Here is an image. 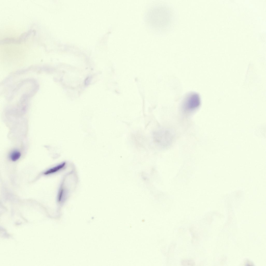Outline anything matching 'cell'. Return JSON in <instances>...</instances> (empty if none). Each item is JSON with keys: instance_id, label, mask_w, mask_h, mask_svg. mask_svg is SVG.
Returning a JSON list of instances; mask_svg holds the SVG:
<instances>
[{"instance_id": "6da1fadb", "label": "cell", "mask_w": 266, "mask_h": 266, "mask_svg": "<svg viewBox=\"0 0 266 266\" xmlns=\"http://www.w3.org/2000/svg\"><path fill=\"white\" fill-rule=\"evenodd\" d=\"M172 17L171 11L168 7L159 5L154 6L148 11L145 20L151 29L160 31L168 27Z\"/></svg>"}, {"instance_id": "7a4b0ae2", "label": "cell", "mask_w": 266, "mask_h": 266, "mask_svg": "<svg viewBox=\"0 0 266 266\" xmlns=\"http://www.w3.org/2000/svg\"><path fill=\"white\" fill-rule=\"evenodd\" d=\"M201 103L199 95L193 92L187 94L183 99L181 109L183 113L189 114L194 112L200 107Z\"/></svg>"}, {"instance_id": "3957f363", "label": "cell", "mask_w": 266, "mask_h": 266, "mask_svg": "<svg viewBox=\"0 0 266 266\" xmlns=\"http://www.w3.org/2000/svg\"><path fill=\"white\" fill-rule=\"evenodd\" d=\"M21 156L20 152L18 150L15 149L11 150L10 152L9 158L12 161L15 162L19 159Z\"/></svg>"}, {"instance_id": "277c9868", "label": "cell", "mask_w": 266, "mask_h": 266, "mask_svg": "<svg viewBox=\"0 0 266 266\" xmlns=\"http://www.w3.org/2000/svg\"><path fill=\"white\" fill-rule=\"evenodd\" d=\"M65 163L64 162L46 171L44 173L45 175L50 174L54 173L58 171L64 167Z\"/></svg>"}, {"instance_id": "5b68a950", "label": "cell", "mask_w": 266, "mask_h": 266, "mask_svg": "<svg viewBox=\"0 0 266 266\" xmlns=\"http://www.w3.org/2000/svg\"><path fill=\"white\" fill-rule=\"evenodd\" d=\"M184 265H193L194 264V262L191 260H184L182 262Z\"/></svg>"}]
</instances>
